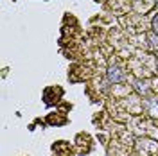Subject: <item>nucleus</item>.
Masks as SVG:
<instances>
[{
    "label": "nucleus",
    "instance_id": "nucleus-6",
    "mask_svg": "<svg viewBox=\"0 0 158 156\" xmlns=\"http://www.w3.org/2000/svg\"><path fill=\"white\" fill-rule=\"evenodd\" d=\"M156 6H158V0H156Z\"/></svg>",
    "mask_w": 158,
    "mask_h": 156
},
{
    "label": "nucleus",
    "instance_id": "nucleus-3",
    "mask_svg": "<svg viewBox=\"0 0 158 156\" xmlns=\"http://www.w3.org/2000/svg\"><path fill=\"white\" fill-rule=\"evenodd\" d=\"M148 47L149 50H158V34L156 32H149L148 34Z\"/></svg>",
    "mask_w": 158,
    "mask_h": 156
},
{
    "label": "nucleus",
    "instance_id": "nucleus-1",
    "mask_svg": "<svg viewBox=\"0 0 158 156\" xmlns=\"http://www.w3.org/2000/svg\"><path fill=\"white\" fill-rule=\"evenodd\" d=\"M108 79L113 83V84H117V83H122V81H126V72L117 67V65H111L108 68Z\"/></svg>",
    "mask_w": 158,
    "mask_h": 156
},
{
    "label": "nucleus",
    "instance_id": "nucleus-4",
    "mask_svg": "<svg viewBox=\"0 0 158 156\" xmlns=\"http://www.w3.org/2000/svg\"><path fill=\"white\" fill-rule=\"evenodd\" d=\"M135 90H137L140 95H146V93L149 92L148 81H140V79H138V81H135Z\"/></svg>",
    "mask_w": 158,
    "mask_h": 156
},
{
    "label": "nucleus",
    "instance_id": "nucleus-5",
    "mask_svg": "<svg viewBox=\"0 0 158 156\" xmlns=\"http://www.w3.org/2000/svg\"><path fill=\"white\" fill-rule=\"evenodd\" d=\"M151 27H153V32L158 34V13H155V16L151 20Z\"/></svg>",
    "mask_w": 158,
    "mask_h": 156
},
{
    "label": "nucleus",
    "instance_id": "nucleus-2",
    "mask_svg": "<svg viewBox=\"0 0 158 156\" xmlns=\"http://www.w3.org/2000/svg\"><path fill=\"white\" fill-rule=\"evenodd\" d=\"M146 108H148V113L151 117H158V97L148 99L146 101Z\"/></svg>",
    "mask_w": 158,
    "mask_h": 156
}]
</instances>
